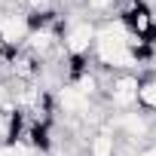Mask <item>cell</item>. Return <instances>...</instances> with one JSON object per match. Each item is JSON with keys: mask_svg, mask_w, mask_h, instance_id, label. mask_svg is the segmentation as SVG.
Listing matches in <instances>:
<instances>
[{"mask_svg": "<svg viewBox=\"0 0 156 156\" xmlns=\"http://www.w3.org/2000/svg\"><path fill=\"white\" fill-rule=\"evenodd\" d=\"M55 3H73V0H55Z\"/></svg>", "mask_w": 156, "mask_h": 156, "instance_id": "obj_8", "label": "cell"}, {"mask_svg": "<svg viewBox=\"0 0 156 156\" xmlns=\"http://www.w3.org/2000/svg\"><path fill=\"white\" fill-rule=\"evenodd\" d=\"M31 37V16L22 9H6L0 16V43L3 49H25Z\"/></svg>", "mask_w": 156, "mask_h": 156, "instance_id": "obj_3", "label": "cell"}, {"mask_svg": "<svg viewBox=\"0 0 156 156\" xmlns=\"http://www.w3.org/2000/svg\"><path fill=\"white\" fill-rule=\"evenodd\" d=\"M95 37H98V25L89 19H70L61 31V46L67 52V58H89V52H95Z\"/></svg>", "mask_w": 156, "mask_h": 156, "instance_id": "obj_1", "label": "cell"}, {"mask_svg": "<svg viewBox=\"0 0 156 156\" xmlns=\"http://www.w3.org/2000/svg\"><path fill=\"white\" fill-rule=\"evenodd\" d=\"M138 104L147 113H156V76H141V98Z\"/></svg>", "mask_w": 156, "mask_h": 156, "instance_id": "obj_6", "label": "cell"}, {"mask_svg": "<svg viewBox=\"0 0 156 156\" xmlns=\"http://www.w3.org/2000/svg\"><path fill=\"white\" fill-rule=\"evenodd\" d=\"M122 25L132 31V34H138L144 43H153V37H156V19H153V12H150V6L147 3H129L126 9H122Z\"/></svg>", "mask_w": 156, "mask_h": 156, "instance_id": "obj_4", "label": "cell"}, {"mask_svg": "<svg viewBox=\"0 0 156 156\" xmlns=\"http://www.w3.org/2000/svg\"><path fill=\"white\" fill-rule=\"evenodd\" d=\"M0 156H16V153H12V147H9V144H3V147H0Z\"/></svg>", "mask_w": 156, "mask_h": 156, "instance_id": "obj_7", "label": "cell"}, {"mask_svg": "<svg viewBox=\"0 0 156 156\" xmlns=\"http://www.w3.org/2000/svg\"><path fill=\"white\" fill-rule=\"evenodd\" d=\"M0 52H3V43H0Z\"/></svg>", "mask_w": 156, "mask_h": 156, "instance_id": "obj_9", "label": "cell"}, {"mask_svg": "<svg viewBox=\"0 0 156 156\" xmlns=\"http://www.w3.org/2000/svg\"><path fill=\"white\" fill-rule=\"evenodd\" d=\"M104 98H107V104L116 113L141 107L138 104V98H141V76L138 73H113L110 86H104Z\"/></svg>", "mask_w": 156, "mask_h": 156, "instance_id": "obj_2", "label": "cell"}, {"mask_svg": "<svg viewBox=\"0 0 156 156\" xmlns=\"http://www.w3.org/2000/svg\"><path fill=\"white\" fill-rule=\"evenodd\" d=\"M119 3H122V0H80V6L86 12H92V16L104 19V22L113 16V9H119Z\"/></svg>", "mask_w": 156, "mask_h": 156, "instance_id": "obj_5", "label": "cell"}]
</instances>
